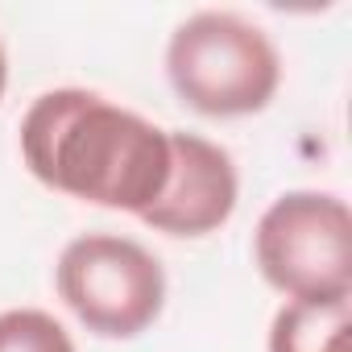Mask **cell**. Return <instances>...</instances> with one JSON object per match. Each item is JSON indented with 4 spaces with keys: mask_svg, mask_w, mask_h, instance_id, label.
Instances as JSON below:
<instances>
[{
    "mask_svg": "<svg viewBox=\"0 0 352 352\" xmlns=\"http://www.w3.org/2000/svg\"><path fill=\"white\" fill-rule=\"evenodd\" d=\"M21 157L50 191L141 216L170 179V129L149 124L100 91L58 87L30 104Z\"/></svg>",
    "mask_w": 352,
    "mask_h": 352,
    "instance_id": "obj_1",
    "label": "cell"
},
{
    "mask_svg": "<svg viewBox=\"0 0 352 352\" xmlns=\"http://www.w3.org/2000/svg\"><path fill=\"white\" fill-rule=\"evenodd\" d=\"M166 75L179 100L204 116H253L278 96L282 58L249 17L204 9L170 34Z\"/></svg>",
    "mask_w": 352,
    "mask_h": 352,
    "instance_id": "obj_2",
    "label": "cell"
},
{
    "mask_svg": "<svg viewBox=\"0 0 352 352\" xmlns=\"http://www.w3.org/2000/svg\"><path fill=\"white\" fill-rule=\"evenodd\" d=\"M261 278L290 302L352 294V212L327 191H286L253 232Z\"/></svg>",
    "mask_w": 352,
    "mask_h": 352,
    "instance_id": "obj_3",
    "label": "cell"
},
{
    "mask_svg": "<svg viewBox=\"0 0 352 352\" xmlns=\"http://www.w3.org/2000/svg\"><path fill=\"white\" fill-rule=\"evenodd\" d=\"M54 286L75 319L104 340L141 336L166 307V274L157 257L112 232L75 236L54 265Z\"/></svg>",
    "mask_w": 352,
    "mask_h": 352,
    "instance_id": "obj_4",
    "label": "cell"
},
{
    "mask_svg": "<svg viewBox=\"0 0 352 352\" xmlns=\"http://www.w3.org/2000/svg\"><path fill=\"white\" fill-rule=\"evenodd\" d=\"M236 166L224 145L170 129V179L141 220L166 236H208L236 212Z\"/></svg>",
    "mask_w": 352,
    "mask_h": 352,
    "instance_id": "obj_5",
    "label": "cell"
},
{
    "mask_svg": "<svg viewBox=\"0 0 352 352\" xmlns=\"http://www.w3.org/2000/svg\"><path fill=\"white\" fill-rule=\"evenodd\" d=\"M270 352H352V294L286 302L274 315Z\"/></svg>",
    "mask_w": 352,
    "mask_h": 352,
    "instance_id": "obj_6",
    "label": "cell"
},
{
    "mask_svg": "<svg viewBox=\"0 0 352 352\" xmlns=\"http://www.w3.org/2000/svg\"><path fill=\"white\" fill-rule=\"evenodd\" d=\"M0 352H75V340L54 315L38 307H17L0 311Z\"/></svg>",
    "mask_w": 352,
    "mask_h": 352,
    "instance_id": "obj_7",
    "label": "cell"
},
{
    "mask_svg": "<svg viewBox=\"0 0 352 352\" xmlns=\"http://www.w3.org/2000/svg\"><path fill=\"white\" fill-rule=\"evenodd\" d=\"M5 83H9V63H5V50H0V96H5Z\"/></svg>",
    "mask_w": 352,
    "mask_h": 352,
    "instance_id": "obj_8",
    "label": "cell"
}]
</instances>
